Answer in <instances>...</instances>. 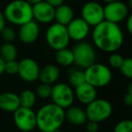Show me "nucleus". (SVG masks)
<instances>
[{"mask_svg":"<svg viewBox=\"0 0 132 132\" xmlns=\"http://www.w3.org/2000/svg\"><path fill=\"white\" fill-rule=\"evenodd\" d=\"M60 73V69L58 66L54 64H47L43 68H40L38 80L41 81V83L53 85L58 81Z\"/></svg>","mask_w":132,"mask_h":132,"instance_id":"f3484780","label":"nucleus"},{"mask_svg":"<svg viewBox=\"0 0 132 132\" xmlns=\"http://www.w3.org/2000/svg\"><path fill=\"white\" fill-rule=\"evenodd\" d=\"M86 125V131L87 132H98L99 130V123L95 121L89 120L85 123Z\"/></svg>","mask_w":132,"mask_h":132,"instance_id":"2f4dec72","label":"nucleus"},{"mask_svg":"<svg viewBox=\"0 0 132 132\" xmlns=\"http://www.w3.org/2000/svg\"><path fill=\"white\" fill-rule=\"evenodd\" d=\"M0 34H1L2 38L4 39L6 43H13L16 37V34H15V30L12 27H7V26H6Z\"/></svg>","mask_w":132,"mask_h":132,"instance_id":"c85d7f7f","label":"nucleus"},{"mask_svg":"<svg viewBox=\"0 0 132 132\" xmlns=\"http://www.w3.org/2000/svg\"><path fill=\"white\" fill-rule=\"evenodd\" d=\"M55 61L58 65L62 66V67H69L72 65L74 63L72 51L67 47L58 50L55 53Z\"/></svg>","mask_w":132,"mask_h":132,"instance_id":"412c9836","label":"nucleus"},{"mask_svg":"<svg viewBox=\"0 0 132 132\" xmlns=\"http://www.w3.org/2000/svg\"><path fill=\"white\" fill-rule=\"evenodd\" d=\"M112 111H113V108L110 101L104 99H98V98L87 104L86 110H85L87 119L98 123L108 119L111 116Z\"/></svg>","mask_w":132,"mask_h":132,"instance_id":"0eeeda50","label":"nucleus"},{"mask_svg":"<svg viewBox=\"0 0 132 132\" xmlns=\"http://www.w3.org/2000/svg\"><path fill=\"white\" fill-rule=\"evenodd\" d=\"M20 132H26V131H20Z\"/></svg>","mask_w":132,"mask_h":132,"instance_id":"ea45409f","label":"nucleus"},{"mask_svg":"<svg viewBox=\"0 0 132 132\" xmlns=\"http://www.w3.org/2000/svg\"><path fill=\"white\" fill-rule=\"evenodd\" d=\"M52 93V85L46 84V83H40L36 87L35 90V95L36 97L42 100L49 99Z\"/></svg>","mask_w":132,"mask_h":132,"instance_id":"393cba45","label":"nucleus"},{"mask_svg":"<svg viewBox=\"0 0 132 132\" xmlns=\"http://www.w3.org/2000/svg\"><path fill=\"white\" fill-rule=\"evenodd\" d=\"M6 20L15 26H22L33 19L32 5L26 0H13L6 6L4 10Z\"/></svg>","mask_w":132,"mask_h":132,"instance_id":"7ed1b4c3","label":"nucleus"},{"mask_svg":"<svg viewBox=\"0 0 132 132\" xmlns=\"http://www.w3.org/2000/svg\"><path fill=\"white\" fill-rule=\"evenodd\" d=\"M47 44L54 51L68 47L71 42L66 26L55 22L47 28L45 33Z\"/></svg>","mask_w":132,"mask_h":132,"instance_id":"39448f33","label":"nucleus"},{"mask_svg":"<svg viewBox=\"0 0 132 132\" xmlns=\"http://www.w3.org/2000/svg\"><path fill=\"white\" fill-rule=\"evenodd\" d=\"M18 72V62L15 60L6 62L5 63V72L10 74V75H15L17 74Z\"/></svg>","mask_w":132,"mask_h":132,"instance_id":"c756f323","label":"nucleus"},{"mask_svg":"<svg viewBox=\"0 0 132 132\" xmlns=\"http://www.w3.org/2000/svg\"><path fill=\"white\" fill-rule=\"evenodd\" d=\"M48 4H50L53 7H57V6H61L64 3V0H45Z\"/></svg>","mask_w":132,"mask_h":132,"instance_id":"f704fd0d","label":"nucleus"},{"mask_svg":"<svg viewBox=\"0 0 132 132\" xmlns=\"http://www.w3.org/2000/svg\"><path fill=\"white\" fill-rule=\"evenodd\" d=\"M0 57L5 62L14 61L17 57V49L13 43H5L0 47Z\"/></svg>","mask_w":132,"mask_h":132,"instance_id":"4be33fe9","label":"nucleus"},{"mask_svg":"<svg viewBox=\"0 0 132 132\" xmlns=\"http://www.w3.org/2000/svg\"><path fill=\"white\" fill-rule=\"evenodd\" d=\"M121 73L125 76V77L131 79L132 78V59L128 57V58H124L122 63H121L120 67H119Z\"/></svg>","mask_w":132,"mask_h":132,"instance_id":"a878e982","label":"nucleus"},{"mask_svg":"<svg viewBox=\"0 0 132 132\" xmlns=\"http://www.w3.org/2000/svg\"><path fill=\"white\" fill-rule=\"evenodd\" d=\"M26 2H28L30 5H35L36 3H39V2H42L44 0H26Z\"/></svg>","mask_w":132,"mask_h":132,"instance_id":"e433bc0d","label":"nucleus"},{"mask_svg":"<svg viewBox=\"0 0 132 132\" xmlns=\"http://www.w3.org/2000/svg\"><path fill=\"white\" fill-rule=\"evenodd\" d=\"M81 15L89 26L94 27L104 20L103 6L96 1L86 2L81 7Z\"/></svg>","mask_w":132,"mask_h":132,"instance_id":"9b49d317","label":"nucleus"},{"mask_svg":"<svg viewBox=\"0 0 132 132\" xmlns=\"http://www.w3.org/2000/svg\"><path fill=\"white\" fill-rule=\"evenodd\" d=\"M66 29L71 40L78 43L84 41V39L88 36L90 26L81 17H74L66 26Z\"/></svg>","mask_w":132,"mask_h":132,"instance_id":"ddd939ff","label":"nucleus"},{"mask_svg":"<svg viewBox=\"0 0 132 132\" xmlns=\"http://www.w3.org/2000/svg\"><path fill=\"white\" fill-rule=\"evenodd\" d=\"M51 98L53 103L61 107L63 110L71 107L74 101V90L67 83H54L52 86Z\"/></svg>","mask_w":132,"mask_h":132,"instance_id":"6e6552de","label":"nucleus"},{"mask_svg":"<svg viewBox=\"0 0 132 132\" xmlns=\"http://www.w3.org/2000/svg\"><path fill=\"white\" fill-rule=\"evenodd\" d=\"M65 119L74 126H81L87 122L86 112L83 109L77 106H71L65 111Z\"/></svg>","mask_w":132,"mask_h":132,"instance_id":"6ab92c4d","label":"nucleus"},{"mask_svg":"<svg viewBox=\"0 0 132 132\" xmlns=\"http://www.w3.org/2000/svg\"><path fill=\"white\" fill-rule=\"evenodd\" d=\"M40 66L35 60L32 58H24L18 62L17 74L26 82H35L38 80Z\"/></svg>","mask_w":132,"mask_h":132,"instance_id":"f8f14e48","label":"nucleus"},{"mask_svg":"<svg viewBox=\"0 0 132 132\" xmlns=\"http://www.w3.org/2000/svg\"><path fill=\"white\" fill-rule=\"evenodd\" d=\"M54 9L45 0L32 5L33 19L41 24H50L54 20Z\"/></svg>","mask_w":132,"mask_h":132,"instance_id":"4468645a","label":"nucleus"},{"mask_svg":"<svg viewBox=\"0 0 132 132\" xmlns=\"http://www.w3.org/2000/svg\"><path fill=\"white\" fill-rule=\"evenodd\" d=\"M53 132H62V131L60 129V128H59V129H56V130H54V131H53Z\"/></svg>","mask_w":132,"mask_h":132,"instance_id":"58836bf2","label":"nucleus"},{"mask_svg":"<svg viewBox=\"0 0 132 132\" xmlns=\"http://www.w3.org/2000/svg\"><path fill=\"white\" fill-rule=\"evenodd\" d=\"M125 20H126L127 31H128L129 34H131L132 33V15H128Z\"/></svg>","mask_w":132,"mask_h":132,"instance_id":"473e14b6","label":"nucleus"},{"mask_svg":"<svg viewBox=\"0 0 132 132\" xmlns=\"http://www.w3.org/2000/svg\"><path fill=\"white\" fill-rule=\"evenodd\" d=\"M20 107L19 96L14 92L0 94V109L6 112H14Z\"/></svg>","mask_w":132,"mask_h":132,"instance_id":"a211bd4d","label":"nucleus"},{"mask_svg":"<svg viewBox=\"0 0 132 132\" xmlns=\"http://www.w3.org/2000/svg\"><path fill=\"white\" fill-rule=\"evenodd\" d=\"M123 60H124V58H123L122 55H120L119 53H117L116 52L115 53H111V54L110 55V57L108 59L110 66L114 69H119L120 67L121 63H122Z\"/></svg>","mask_w":132,"mask_h":132,"instance_id":"cd10ccee","label":"nucleus"},{"mask_svg":"<svg viewBox=\"0 0 132 132\" xmlns=\"http://www.w3.org/2000/svg\"><path fill=\"white\" fill-rule=\"evenodd\" d=\"M101 1H102V2L104 3H110V2H113V1H117V0H101Z\"/></svg>","mask_w":132,"mask_h":132,"instance_id":"4c0bfd02","label":"nucleus"},{"mask_svg":"<svg viewBox=\"0 0 132 132\" xmlns=\"http://www.w3.org/2000/svg\"><path fill=\"white\" fill-rule=\"evenodd\" d=\"M5 63H6V62L0 57V76L5 72Z\"/></svg>","mask_w":132,"mask_h":132,"instance_id":"c9c22d12","label":"nucleus"},{"mask_svg":"<svg viewBox=\"0 0 132 132\" xmlns=\"http://www.w3.org/2000/svg\"><path fill=\"white\" fill-rule=\"evenodd\" d=\"M103 14L104 20L114 24H119L127 18V16L129 15V10L126 3L117 0L107 3L106 6H103Z\"/></svg>","mask_w":132,"mask_h":132,"instance_id":"9d476101","label":"nucleus"},{"mask_svg":"<svg viewBox=\"0 0 132 132\" xmlns=\"http://www.w3.org/2000/svg\"><path fill=\"white\" fill-rule=\"evenodd\" d=\"M74 18V12L68 5H61L54 9V20L56 23L67 26Z\"/></svg>","mask_w":132,"mask_h":132,"instance_id":"aec40b11","label":"nucleus"},{"mask_svg":"<svg viewBox=\"0 0 132 132\" xmlns=\"http://www.w3.org/2000/svg\"><path fill=\"white\" fill-rule=\"evenodd\" d=\"M113 132H132V121L130 119H123L116 124Z\"/></svg>","mask_w":132,"mask_h":132,"instance_id":"bb28decb","label":"nucleus"},{"mask_svg":"<svg viewBox=\"0 0 132 132\" xmlns=\"http://www.w3.org/2000/svg\"><path fill=\"white\" fill-rule=\"evenodd\" d=\"M14 113V122L20 131L32 132L36 128V114L32 108L20 106Z\"/></svg>","mask_w":132,"mask_h":132,"instance_id":"1a4fd4ad","label":"nucleus"},{"mask_svg":"<svg viewBox=\"0 0 132 132\" xmlns=\"http://www.w3.org/2000/svg\"><path fill=\"white\" fill-rule=\"evenodd\" d=\"M74 96L81 103L87 105L97 98V90L95 87L85 81L79 86L75 87Z\"/></svg>","mask_w":132,"mask_h":132,"instance_id":"dca6fc26","label":"nucleus"},{"mask_svg":"<svg viewBox=\"0 0 132 132\" xmlns=\"http://www.w3.org/2000/svg\"><path fill=\"white\" fill-rule=\"evenodd\" d=\"M74 63L81 69H86L96 62V51L94 46L88 42H78L72 49Z\"/></svg>","mask_w":132,"mask_h":132,"instance_id":"423d86ee","label":"nucleus"},{"mask_svg":"<svg viewBox=\"0 0 132 132\" xmlns=\"http://www.w3.org/2000/svg\"><path fill=\"white\" fill-rule=\"evenodd\" d=\"M123 102L126 106H132V84H129L128 88V92L123 97Z\"/></svg>","mask_w":132,"mask_h":132,"instance_id":"7c9ffc66","label":"nucleus"},{"mask_svg":"<svg viewBox=\"0 0 132 132\" xmlns=\"http://www.w3.org/2000/svg\"><path fill=\"white\" fill-rule=\"evenodd\" d=\"M40 35V27L37 22L31 20L20 26L18 31V38L26 44H31L37 40Z\"/></svg>","mask_w":132,"mask_h":132,"instance_id":"2eb2a0df","label":"nucleus"},{"mask_svg":"<svg viewBox=\"0 0 132 132\" xmlns=\"http://www.w3.org/2000/svg\"><path fill=\"white\" fill-rule=\"evenodd\" d=\"M92 39L96 48L111 53L120 49L124 42V35L118 24L103 20L93 27Z\"/></svg>","mask_w":132,"mask_h":132,"instance_id":"f257e3e1","label":"nucleus"},{"mask_svg":"<svg viewBox=\"0 0 132 132\" xmlns=\"http://www.w3.org/2000/svg\"><path fill=\"white\" fill-rule=\"evenodd\" d=\"M68 80L71 86L77 87L81 83L85 82V74L84 71L81 69H71L69 71Z\"/></svg>","mask_w":132,"mask_h":132,"instance_id":"b1692460","label":"nucleus"},{"mask_svg":"<svg viewBox=\"0 0 132 132\" xmlns=\"http://www.w3.org/2000/svg\"><path fill=\"white\" fill-rule=\"evenodd\" d=\"M41 132H42V131H41Z\"/></svg>","mask_w":132,"mask_h":132,"instance_id":"a19ab883","label":"nucleus"},{"mask_svg":"<svg viewBox=\"0 0 132 132\" xmlns=\"http://www.w3.org/2000/svg\"><path fill=\"white\" fill-rule=\"evenodd\" d=\"M19 101H20V106L26 107V108H33L36 102V95L35 92L33 90L26 89L21 92L19 94Z\"/></svg>","mask_w":132,"mask_h":132,"instance_id":"5701e85b","label":"nucleus"},{"mask_svg":"<svg viewBox=\"0 0 132 132\" xmlns=\"http://www.w3.org/2000/svg\"><path fill=\"white\" fill-rule=\"evenodd\" d=\"M6 20L4 15V13L2 11H0V33L6 27Z\"/></svg>","mask_w":132,"mask_h":132,"instance_id":"72a5a7b5","label":"nucleus"},{"mask_svg":"<svg viewBox=\"0 0 132 132\" xmlns=\"http://www.w3.org/2000/svg\"><path fill=\"white\" fill-rule=\"evenodd\" d=\"M36 127L42 132H53L65 120V110L54 103H47L36 112Z\"/></svg>","mask_w":132,"mask_h":132,"instance_id":"f03ea898","label":"nucleus"},{"mask_svg":"<svg viewBox=\"0 0 132 132\" xmlns=\"http://www.w3.org/2000/svg\"><path fill=\"white\" fill-rule=\"evenodd\" d=\"M85 81L93 87H105L111 81L112 72L109 66L102 63L94 62L88 68L84 69Z\"/></svg>","mask_w":132,"mask_h":132,"instance_id":"20e7f679","label":"nucleus"}]
</instances>
